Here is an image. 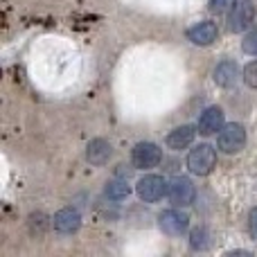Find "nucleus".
<instances>
[{"label": "nucleus", "instance_id": "obj_6", "mask_svg": "<svg viewBox=\"0 0 257 257\" xmlns=\"http://www.w3.org/2000/svg\"><path fill=\"white\" fill-rule=\"evenodd\" d=\"M158 228L169 237H181L190 230V217L181 210H165L158 214Z\"/></svg>", "mask_w": 257, "mask_h": 257}, {"label": "nucleus", "instance_id": "obj_11", "mask_svg": "<svg viewBox=\"0 0 257 257\" xmlns=\"http://www.w3.org/2000/svg\"><path fill=\"white\" fill-rule=\"evenodd\" d=\"M52 226H54V230L61 232V235H72V232H77L81 226V214L77 212L75 208H63L54 214Z\"/></svg>", "mask_w": 257, "mask_h": 257}, {"label": "nucleus", "instance_id": "obj_3", "mask_svg": "<svg viewBox=\"0 0 257 257\" xmlns=\"http://www.w3.org/2000/svg\"><path fill=\"white\" fill-rule=\"evenodd\" d=\"M257 9L250 0H237V5L228 14V30L230 32H246L253 27Z\"/></svg>", "mask_w": 257, "mask_h": 257}, {"label": "nucleus", "instance_id": "obj_4", "mask_svg": "<svg viewBox=\"0 0 257 257\" xmlns=\"http://www.w3.org/2000/svg\"><path fill=\"white\" fill-rule=\"evenodd\" d=\"M217 147L223 154H239L246 147V128L237 122L226 124L217 136Z\"/></svg>", "mask_w": 257, "mask_h": 257}, {"label": "nucleus", "instance_id": "obj_15", "mask_svg": "<svg viewBox=\"0 0 257 257\" xmlns=\"http://www.w3.org/2000/svg\"><path fill=\"white\" fill-rule=\"evenodd\" d=\"M212 237H210V230L205 226H199L190 232V248L192 250H208L210 244H212Z\"/></svg>", "mask_w": 257, "mask_h": 257}, {"label": "nucleus", "instance_id": "obj_14", "mask_svg": "<svg viewBox=\"0 0 257 257\" xmlns=\"http://www.w3.org/2000/svg\"><path fill=\"white\" fill-rule=\"evenodd\" d=\"M104 194L111 201H124V199H128V194H131V185H128L126 181H122V178H113V181L106 183Z\"/></svg>", "mask_w": 257, "mask_h": 257}, {"label": "nucleus", "instance_id": "obj_17", "mask_svg": "<svg viewBox=\"0 0 257 257\" xmlns=\"http://www.w3.org/2000/svg\"><path fill=\"white\" fill-rule=\"evenodd\" d=\"M244 81L250 86V88H257V59L244 68Z\"/></svg>", "mask_w": 257, "mask_h": 257}, {"label": "nucleus", "instance_id": "obj_2", "mask_svg": "<svg viewBox=\"0 0 257 257\" xmlns=\"http://www.w3.org/2000/svg\"><path fill=\"white\" fill-rule=\"evenodd\" d=\"M136 192L140 196V201L156 203V201L165 199L169 194V181L165 176H158V174H147L136 183Z\"/></svg>", "mask_w": 257, "mask_h": 257}, {"label": "nucleus", "instance_id": "obj_1", "mask_svg": "<svg viewBox=\"0 0 257 257\" xmlns=\"http://www.w3.org/2000/svg\"><path fill=\"white\" fill-rule=\"evenodd\" d=\"M217 165V151H214L212 145L208 142H201L187 156V169H190L194 176H208L210 172Z\"/></svg>", "mask_w": 257, "mask_h": 257}, {"label": "nucleus", "instance_id": "obj_7", "mask_svg": "<svg viewBox=\"0 0 257 257\" xmlns=\"http://www.w3.org/2000/svg\"><path fill=\"white\" fill-rule=\"evenodd\" d=\"M163 160V151L156 142H138L131 151V163L136 169H151Z\"/></svg>", "mask_w": 257, "mask_h": 257}, {"label": "nucleus", "instance_id": "obj_18", "mask_svg": "<svg viewBox=\"0 0 257 257\" xmlns=\"http://www.w3.org/2000/svg\"><path fill=\"white\" fill-rule=\"evenodd\" d=\"M237 5V0H210V12L212 14H223L228 9H232Z\"/></svg>", "mask_w": 257, "mask_h": 257}, {"label": "nucleus", "instance_id": "obj_5", "mask_svg": "<svg viewBox=\"0 0 257 257\" xmlns=\"http://www.w3.org/2000/svg\"><path fill=\"white\" fill-rule=\"evenodd\" d=\"M167 196L176 208H187V205H192L196 199V187L187 176H176L169 181V194Z\"/></svg>", "mask_w": 257, "mask_h": 257}, {"label": "nucleus", "instance_id": "obj_10", "mask_svg": "<svg viewBox=\"0 0 257 257\" xmlns=\"http://www.w3.org/2000/svg\"><path fill=\"white\" fill-rule=\"evenodd\" d=\"M111 158H113V147L108 140L95 138V140L88 142V147H86V160H88L90 165L102 167V165H106Z\"/></svg>", "mask_w": 257, "mask_h": 257}, {"label": "nucleus", "instance_id": "obj_20", "mask_svg": "<svg viewBox=\"0 0 257 257\" xmlns=\"http://www.w3.org/2000/svg\"><path fill=\"white\" fill-rule=\"evenodd\" d=\"M226 255H250L248 250H230V253H226Z\"/></svg>", "mask_w": 257, "mask_h": 257}, {"label": "nucleus", "instance_id": "obj_12", "mask_svg": "<svg viewBox=\"0 0 257 257\" xmlns=\"http://www.w3.org/2000/svg\"><path fill=\"white\" fill-rule=\"evenodd\" d=\"M223 126H226V117H223V111L219 106H208L199 115V131L203 133V136L219 133Z\"/></svg>", "mask_w": 257, "mask_h": 257}, {"label": "nucleus", "instance_id": "obj_13", "mask_svg": "<svg viewBox=\"0 0 257 257\" xmlns=\"http://www.w3.org/2000/svg\"><path fill=\"white\" fill-rule=\"evenodd\" d=\"M194 136H196V128L192 124H183V126H176L167 133L165 142H167L169 149L174 151H181V149H187V147L194 142Z\"/></svg>", "mask_w": 257, "mask_h": 257}, {"label": "nucleus", "instance_id": "obj_19", "mask_svg": "<svg viewBox=\"0 0 257 257\" xmlns=\"http://www.w3.org/2000/svg\"><path fill=\"white\" fill-rule=\"evenodd\" d=\"M248 228H250V235L257 239V208L250 212V217H248Z\"/></svg>", "mask_w": 257, "mask_h": 257}, {"label": "nucleus", "instance_id": "obj_9", "mask_svg": "<svg viewBox=\"0 0 257 257\" xmlns=\"http://www.w3.org/2000/svg\"><path fill=\"white\" fill-rule=\"evenodd\" d=\"M217 36H219V30L212 21H201V23H196V25H192L190 30H187V39H190V43L201 45V48L212 45L214 41H217Z\"/></svg>", "mask_w": 257, "mask_h": 257}, {"label": "nucleus", "instance_id": "obj_16", "mask_svg": "<svg viewBox=\"0 0 257 257\" xmlns=\"http://www.w3.org/2000/svg\"><path fill=\"white\" fill-rule=\"evenodd\" d=\"M241 50H244L246 54H257V27L248 30V34L244 36V41H241Z\"/></svg>", "mask_w": 257, "mask_h": 257}, {"label": "nucleus", "instance_id": "obj_8", "mask_svg": "<svg viewBox=\"0 0 257 257\" xmlns=\"http://www.w3.org/2000/svg\"><path fill=\"white\" fill-rule=\"evenodd\" d=\"M241 77L244 75L239 72V66H237V61H232V59H223V61H219L212 70L214 84L221 86V88H232V86H237V81H239Z\"/></svg>", "mask_w": 257, "mask_h": 257}]
</instances>
